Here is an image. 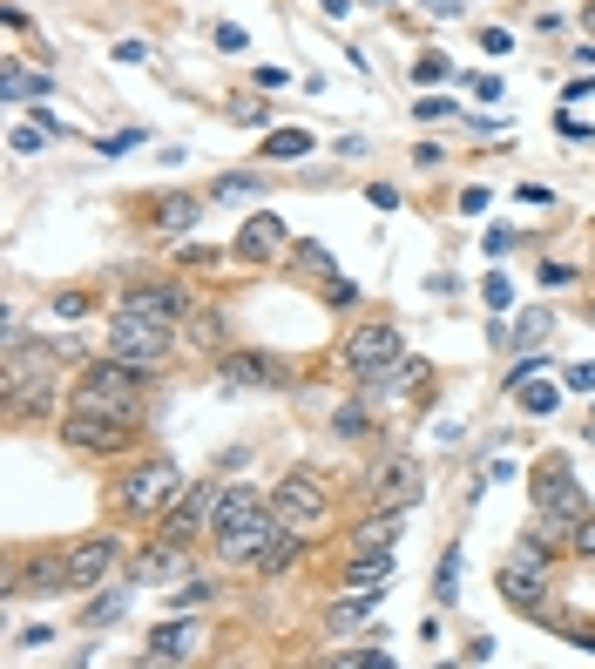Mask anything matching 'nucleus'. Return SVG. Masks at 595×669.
Segmentation results:
<instances>
[{
	"mask_svg": "<svg viewBox=\"0 0 595 669\" xmlns=\"http://www.w3.org/2000/svg\"><path fill=\"white\" fill-rule=\"evenodd\" d=\"M75 406H82V413H102V419H129V426H136V413H142V372L102 352V359L75 379Z\"/></svg>",
	"mask_w": 595,
	"mask_h": 669,
	"instance_id": "obj_1",
	"label": "nucleus"
},
{
	"mask_svg": "<svg viewBox=\"0 0 595 669\" xmlns=\"http://www.w3.org/2000/svg\"><path fill=\"white\" fill-rule=\"evenodd\" d=\"M535 521H541L548 541H575V528L589 521V501H582L575 474H562V467L535 474Z\"/></svg>",
	"mask_w": 595,
	"mask_h": 669,
	"instance_id": "obj_2",
	"label": "nucleus"
},
{
	"mask_svg": "<svg viewBox=\"0 0 595 669\" xmlns=\"http://www.w3.org/2000/svg\"><path fill=\"white\" fill-rule=\"evenodd\" d=\"M271 507H278V521H284L291 534H298V541H312V534L325 528V507H332V494L318 487L312 467H298V474H284V480H278Z\"/></svg>",
	"mask_w": 595,
	"mask_h": 669,
	"instance_id": "obj_3",
	"label": "nucleus"
},
{
	"mask_svg": "<svg viewBox=\"0 0 595 669\" xmlns=\"http://www.w3.org/2000/svg\"><path fill=\"white\" fill-rule=\"evenodd\" d=\"M109 359L136 365V372H156V365L170 359V332L149 325V318H136V311H115L109 318Z\"/></svg>",
	"mask_w": 595,
	"mask_h": 669,
	"instance_id": "obj_4",
	"label": "nucleus"
},
{
	"mask_svg": "<svg viewBox=\"0 0 595 669\" xmlns=\"http://www.w3.org/2000/svg\"><path fill=\"white\" fill-rule=\"evenodd\" d=\"M183 494H190V487H183V474H176L170 460H149V467H136V474L122 480V507H129L136 521H156V514H170Z\"/></svg>",
	"mask_w": 595,
	"mask_h": 669,
	"instance_id": "obj_5",
	"label": "nucleus"
},
{
	"mask_svg": "<svg viewBox=\"0 0 595 669\" xmlns=\"http://www.w3.org/2000/svg\"><path fill=\"white\" fill-rule=\"evenodd\" d=\"M345 365H352L359 379H379V372H399V365H406V345H399L393 325H359V332L345 338Z\"/></svg>",
	"mask_w": 595,
	"mask_h": 669,
	"instance_id": "obj_6",
	"label": "nucleus"
},
{
	"mask_svg": "<svg viewBox=\"0 0 595 669\" xmlns=\"http://www.w3.org/2000/svg\"><path fill=\"white\" fill-rule=\"evenodd\" d=\"M115 561H122V541H115V534H88V541H75V548L61 555V582L68 588H102L115 575Z\"/></svg>",
	"mask_w": 595,
	"mask_h": 669,
	"instance_id": "obj_7",
	"label": "nucleus"
},
{
	"mask_svg": "<svg viewBox=\"0 0 595 669\" xmlns=\"http://www.w3.org/2000/svg\"><path fill=\"white\" fill-rule=\"evenodd\" d=\"M366 494H372V507H399V514H406V507L426 494V480H420L413 460H386L379 474H366Z\"/></svg>",
	"mask_w": 595,
	"mask_h": 669,
	"instance_id": "obj_8",
	"label": "nucleus"
},
{
	"mask_svg": "<svg viewBox=\"0 0 595 669\" xmlns=\"http://www.w3.org/2000/svg\"><path fill=\"white\" fill-rule=\"evenodd\" d=\"M122 311H136V318H149V325L170 332L176 318H190V298H183L176 284H136V291L122 298Z\"/></svg>",
	"mask_w": 595,
	"mask_h": 669,
	"instance_id": "obj_9",
	"label": "nucleus"
},
{
	"mask_svg": "<svg viewBox=\"0 0 595 669\" xmlns=\"http://www.w3.org/2000/svg\"><path fill=\"white\" fill-rule=\"evenodd\" d=\"M217 494H224V487H210V480H203V487H190V494H183V501L163 514V521H170V541H183V548H190V541L210 528V514H217Z\"/></svg>",
	"mask_w": 595,
	"mask_h": 669,
	"instance_id": "obj_10",
	"label": "nucleus"
},
{
	"mask_svg": "<svg viewBox=\"0 0 595 669\" xmlns=\"http://www.w3.org/2000/svg\"><path fill=\"white\" fill-rule=\"evenodd\" d=\"M61 433H68V446H82V453H115V446L129 440V419H102V413H82V406H75Z\"/></svg>",
	"mask_w": 595,
	"mask_h": 669,
	"instance_id": "obj_11",
	"label": "nucleus"
},
{
	"mask_svg": "<svg viewBox=\"0 0 595 669\" xmlns=\"http://www.w3.org/2000/svg\"><path fill=\"white\" fill-rule=\"evenodd\" d=\"M257 507H264V487H251V480H230L224 494H217V514H210V534H230L244 528Z\"/></svg>",
	"mask_w": 595,
	"mask_h": 669,
	"instance_id": "obj_12",
	"label": "nucleus"
},
{
	"mask_svg": "<svg viewBox=\"0 0 595 669\" xmlns=\"http://www.w3.org/2000/svg\"><path fill=\"white\" fill-rule=\"evenodd\" d=\"M284 251V223L271 217V210H251L244 217V230H237V257H251V264H264V257Z\"/></svg>",
	"mask_w": 595,
	"mask_h": 669,
	"instance_id": "obj_13",
	"label": "nucleus"
},
{
	"mask_svg": "<svg viewBox=\"0 0 595 669\" xmlns=\"http://www.w3.org/2000/svg\"><path fill=\"white\" fill-rule=\"evenodd\" d=\"M386 595H393V588H345L339 602L325 609V629H332V636H345V629H359L366 615H379V602H386Z\"/></svg>",
	"mask_w": 595,
	"mask_h": 669,
	"instance_id": "obj_14",
	"label": "nucleus"
},
{
	"mask_svg": "<svg viewBox=\"0 0 595 669\" xmlns=\"http://www.w3.org/2000/svg\"><path fill=\"white\" fill-rule=\"evenodd\" d=\"M224 379H230V386H284V365L278 359H257V352H230Z\"/></svg>",
	"mask_w": 595,
	"mask_h": 669,
	"instance_id": "obj_15",
	"label": "nucleus"
},
{
	"mask_svg": "<svg viewBox=\"0 0 595 669\" xmlns=\"http://www.w3.org/2000/svg\"><path fill=\"white\" fill-rule=\"evenodd\" d=\"M190 656H197V629L190 622H163L149 636V663H190Z\"/></svg>",
	"mask_w": 595,
	"mask_h": 669,
	"instance_id": "obj_16",
	"label": "nucleus"
},
{
	"mask_svg": "<svg viewBox=\"0 0 595 669\" xmlns=\"http://www.w3.org/2000/svg\"><path fill=\"white\" fill-rule=\"evenodd\" d=\"M183 568H190V561H183V541H170V548H149V555L136 561V582H142V588H156V582H183Z\"/></svg>",
	"mask_w": 595,
	"mask_h": 669,
	"instance_id": "obj_17",
	"label": "nucleus"
},
{
	"mask_svg": "<svg viewBox=\"0 0 595 669\" xmlns=\"http://www.w3.org/2000/svg\"><path fill=\"white\" fill-rule=\"evenodd\" d=\"M345 588H393V555L386 548H359V561L345 568Z\"/></svg>",
	"mask_w": 595,
	"mask_h": 669,
	"instance_id": "obj_18",
	"label": "nucleus"
},
{
	"mask_svg": "<svg viewBox=\"0 0 595 669\" xmlns=\"http://www.w3.org/2000/svg\"><path fill=\"white\" fill-rule=\"evenodd\" d=\"M197 217H203L197 196H163V203H156V230H163V237H183V230H197Z\"/></svg>",
	"mask_w": 595,
	"mask_h": 669,
	"instance_id": "obj_19",
	"label": "nucleus"
},
{
	"mask_svg": "<svg viewBox=\"0 0 595 669\" xmlns=\"http://www.w3.org/2000/svg\"><path fill=\"white\" fill-rule=\"evenodd\" d=\"M501 595H508V602H514V609H521V615H548V588H528V575H521V561H514V568H508V575H501Z\"/></svg>",
	"mask_w": 595,
	"mask_h": 669,
	"instance_id": "obj_20",
	"label": "nucleus"
},
{
	"mask_svg": "<svg viewBox=\"0 0 595 669\" xmlns=\"http://www.w3.org/2000/svg\"><path fill=\"white\" fill-rule=\"evenodd\" d=\"M264 156H271V163H298V156H312V136H305V129H271V136H264Z\"/></svg>",
	"mask_w": 595,
	"mask_h": 669,
	"instance_id": "obj_21",
	"label": "nucleus"
},
{
	"mask_svg": "<svg viewBox=\"0 0 595 669\" xmlns=\"http://www.w3.org/2000/svg\"><path fill=\"white\" fill-rule=\"evenodd\" d=\"M433 602L447 609V602H460V541L440 555V568H433Z\"/></svg>",
	"mask_w": 595,
	"mask_h": 669,
	"instance_id": "obj_22",
	"label": "nucleus"
},
{
	"mask_svg": "<svg viewBox=\"0 0 595 669\" xmlns=\"http://www.w3.org/2000/svg\"><path fill=\"white\" fill-rule=\"evenodd\" d=\"M399 521H406V514H399V507H386V514H379V521H366L352 541H359V548H393V541H399Z\"/></svg>",
	"mask_w": 595,
	"mask_h": 669,
	"instance_id": "obj_23",
	"label": "nucleus"
},
{
	"mask_svg": "<svg viewBox=\"0 0 595 669\" xmlns=\"http://www.w3.org/2000/svg\"><path fill=\"white\" fill-rule=\"evenodd\" d=\"M0 95H7V102H21V95H48V82L28 75L21 61H7V68H0Z\"/></svg>",
	"mask_w": 595,
	"mask_h": 669,
	"instance_id": "obj_24",
	"label": "nucleus"
},
{
	"mask_svg": "<svg viewBox=\"0 0 595 669\" xmlns=\"http://www.w3.org/2000/svg\"><path fill=\"white\" fill-rule=\"evenodd\" d=\"M48 136H61V122L41 109V129H7V149H14V156H34V149H41Z\"/></svg>",
	"mask_w": 595,
	"mask_h": 669,
	"instance_id": "obj_25",
	"label": "nucleus"
},
{
	"mask_svg": "<svg viewBox=\"0 0 595 669\" xmlns=\"http://www.w3.org/2000/svg\"><path fill=\"white\" fill-rule=\"evenodd\" d=\"M257 190H264L257 176H217V183H210V203H244V196H257Z\"/></svg>",
	"mask_w": 595,
	"mask_h": 669,
	"instance_id": "obj_26",
	"label": "nucleus"
},
{
	"mask_svg": "<svg viewBox=\"0 0 595 669\" xmlns=\"http://www.w3.org/2000/svg\"><path fill=\"white\" fill-rule=\"evenodd\" d=\"M514 392H521L528 413H555V399H562V386H541V379H528V386H514Z\"/></svg>",
	"mask_w": 595,
	"mask_h": 669,
	"instance_id": "obj_27",
	"label": "nucleus"
},
{
	"mask_svg": "<svg viewBox=\"0 0 595 669\" xmlns=\"http://www.w3.org/2000/svg\"><path fill=\"white\" fill-rule=\"evenodd\" d=\"M122 609H129V588H109V595H95V602H88V622H115Z\"/></svg>",
	"mask_w": 595,
	"mask_h": 669,
	"instance_id": "obj_28",
	"label": "nucleus"
},
{
	"mask_svg": "<svg viewBox=\"0 0 595 669\" xmlns=\"http://www.w3.org/2000/svg\"><path fill=\"white\" fill-rule=\"evenodd\" d=\"M447 75H454V68H447V55H420V61H413V82H420V88L447 82Z\"/></svg>",
	"mask_w": 595,
	"mask_h": 669,
	"instance_id": "obj_29",
	"label": "nucleus"
},
{
	"mask_svg": "<svg viewBox=\"0 0 595 669\" xmlns=\"http://www.w3.org/2000/svg\"><path fill=\"white\" fill-rule=\"evenodd\" d=\"M48 318H61V325H75V318H88V298H82V291H61L55 305H48Z\"/></svg>",
	"mask_w": 595,
	"mask_h": 669,
	"instance_id": "obj_30",
	"label": "nucleus"
},
{
	"mask_svg": "<svg viewBox=\"0 0 595 669\" xmlns=\"http://www.w3.org/2000/svg\"><path fill=\"white\" fill-rule=\"evenodd\" d=\"M562 392H595V359H582V365H562Z\"/></svg>",
	"mask_w": 595,
	"mask_h": 669,
	"instance_id": "obj_31",
	"label": "nucleus"
},
{
	"mask_svg": "<svg viewBox=\"0 0 595 669\" xmlns=\"http://www.w3.org/2000/svg\"><path fill=\"white\" fill-rule=\"evenodd\" d=\"M548 325H555V318H548V311H528V325H521V332H514V345H541V338H548Z\"/></svg>",
	"mask_w": 595,
	"mask_h": 669,
	"instance_id": "obj_32",
	"label": "nucleus"
},
{
	"mask_svg": "<svg viewBox=\"0 0 595 669\" xmlns=\"http://www.w3.org/2000/svg\"><path fill=\"white\" fill-rule=\"evenodd\" d=\"M332 663H345V669H379V663H386V649H339V656H332Z\"/></svg>",
	"mask_w": 595,
	"mask_h": 669,
	"instance_id": "obj_33",
	"label": "nucleus"
},
{
	"mask_svg": "<svg viewBox=\"0 0 595 669\" xmlns=\"http://www.w3.org/2000/svg\"><path fill=\"white\" fill-rule=\"evenodd\" d=\"M170 602H176V609H197V602H210V582H183Z\"/></svg>",
	"mask_w": 595,
	"mask_h": 669,
	"instance_id": "obj_34",
	"label": "nucleus"
},
{
	"mask_svg": "<svg viewBox=\"0 0 595 669\" xmlns=\"http://www.w3.org/2000/svg\"><path fill=\"white\" fill-rule=\"evenodd\" d=\"M487 305H494V311H508V305H514V284L501 278V271H494V278H487Z\"/></svg>",
	"mask_w": 595,
	"mask_h": 669,
	"instance_id": "obj_35",
	"label": "nucleus"
},
{
	"mask_svg": "<svg viewBox=\"0 0 595 669\" xmlns=\"http://www.w3.org/2000/svg\"><path fill=\"white\" fill-rule=\"evenodd\" d=\"M217 48H224V55H244V28H237V21H217Z\"/></svg>",
	"mask_w": 595,
	"mask_h": 669,
	"instance_id": "obj_36",
	"label": "nucleus"
},
{
	"mask_svg": "<svg viewBox=\"0 0 595 669\" xmlns=\"http://www.w3.org/2000/svg\"><path fill=\"white\" fill-rule=\"evenodd\" d=\"M413 115H420V122H440V115H454V102H447V95H426V102H413Z\"/></svg>",
	"mask_w": 595,
	"mask_h": 669,
	"instance_id": "obj_37",
	"label": "nucleus"
},
{
	"mask_svg": "<svg viewBox=\"0 0 595 669\" xmlns=\"http://www.w3.org/2000/svg\"><path fill=\"white\" fill-rule=\"evenodd\" d=\"M298 264H305V271H332V251H325V244H298Z\"/></svg>",
	"mask_w": 595,
	"mask_h": 669,
	"instance_id": "obj_38",
	"label": "nucleus"
},
{
	"mask_svg": "<svg viewBox=\"0 0 595 669\" xmlns=\"http://www.w3.org/2000/svg\"><path fill=\"white\" fill-rule=\"evenodd\" d=\"M481 48L487 55H514V34L508 28H481Z\"/></svg>",
	"mask_w": 595,
	"mask_h": 669,
	"instance_id": "obj_39",
	"label": "nucleus"
},
{
	"mask_svg": "<svg viewBox=\"0 0 595 669\" xmlns=\"http://www.w3.org/2000/svg\"><path fill=\"white\" fill-rule=\"evenodd\" d=\"M514 196H521L528 210H548V203H555V190H548V183H521V190H514Z\"/></svg>",
	"mask_w": 595,
	"mask_h": 669,
	"instance_id": "obj_40",
	"label": "nucleus"
},
{
	"mask_svg": "<svg viewBox=\"0 0 595 669\" xmlns=\"http://www.w3.org/2000/svg\"><path fill=\"white\" fill-rule=\"evenodd\" d=\"M197 338H203V345H217V338H224V311H203V318H197Z\"/></svg>",
	"mask_w": 595,
	"mask_h": 669,
	"instance_id": "obj_41",
	"label": "nucleus"
},
{
	"mask_svg": "<svg viewBox=\"0 0 595 669\" xmlns=\"http://www.w3.org/2000/svg\"><path fill=\"white\" fill-rule=\"evenodd\" d=\"M568 548H575V555H589V561H595V514H589V521H582V528H575V541H568Z\"/></svg>",
	"mask_w": 595,
	"mask_h": 669,
	"instance_id": "obj_42",
	"label": "nucleus"
},
{
	"mask_svg": "<svg viewBox=\"0 0 595 669\" xmlns=\"http://www.w3.org/2000/svg\"><path fill=\"white\" fill-rule=\"evenodd\" d=\"M487 656H494V636H474L467 649H460V663H487Z\"/></svg>",
	"mask_w": 595,
	"mask_h": 669,
	"instance_id": "obj_43",
	"label": "nucleus"
},
{
	"mask_svg": "<svg viewBox=\"0 0 595 669\" xmlns=\"http://www.w3.org/2000/svg\"><path fill=\"white\" fill-rule=\"evenodd\" d=\"M339 433H366V406H345V413H339Z\"/></svg>",
	"mask_w": 595,
	"mask_h": 669,
	"instance_id": "obj_44",
	"label": "nucleus"
},
{
	"mask_svg": "<svg viewBox=\"0 0 595 669\" xmlns=\"http://www.w3.org/2000/svg\"><path fill=\"white\" fill-rule=\"evenodd\" d=\"M183 264H190V271H210V264H217V251H203V244H190V251H183Z\"/></svg>",
	"mask_w": 595,
	"mask_h": 669,
	"instance_id": "obj_45",
	"label": "nucleus"
},
{
	"mask_svg": "<svg viewBox=\"0 0 595 669\" xmlns=\"http://www.w3.org/2000/svg\"><path fill=\"white\" fill-rule=\"evenodd\" d=\"M41 642H55V629H21V636H14V649H41Z\"/></svg>",
	"mask_w": 595,
	"mask_h": 669,
	"instance_id": "obj_46",
	"label": "nucleus"
},
{
	"mask_svg": "<svg viewBox=\"0 0 595 669\" xmlns=\"http://www.w3.org/2000/svg\"><path fill=\"white\" fill-rule=\"evenodd\" d=\"M426 7H433L440 21H454V14H467V0H426Z\"/></svg>",
	"mask_w": 595,
	"mask_h": 669,
	"instance_id": "obj_47",
	"label": "nucleus"
},
{
	"mask_svg": "<svg viewBox=\"0 0 595 669\" xmlns=\"http://www.w3.org/2000/svg\"><path fill=\"white\" fill-rule=\"evenodd\" d=\"M318 7H325V14H352V0H318Z\"/></svg>",
	"mask_w": 595,
	"mask_h": 669,
	"instance_id": "obj_48",
	"label": "nucleus"
},
{
	"mask_svg": "<svg viewBox=\"0 0 595 669\" xmlns=\"http://www.w3.org/2000/svg\"><path fill=\"white\" fill-rule=\"evenodd\" d=\"M582 21H589V34H595V0H589V7H582Z\"/></svg>",
	"mask_w": 595,
	"mask_h": 669,
	"instance_id": "obj_49",
	"label": "nucleus"
}]
</instances>
